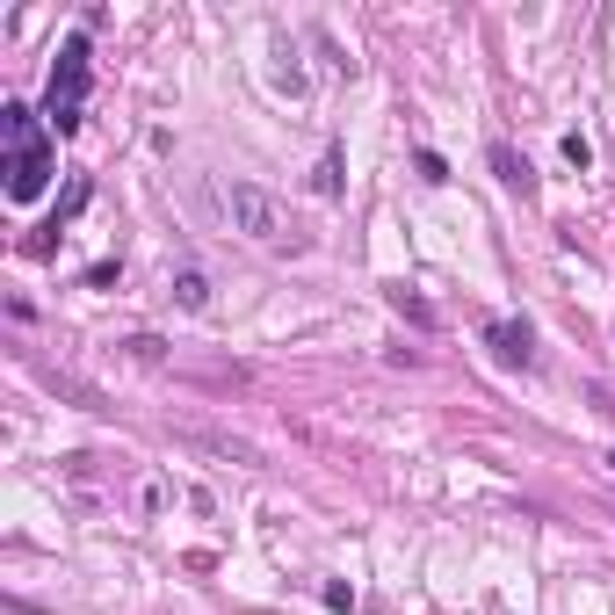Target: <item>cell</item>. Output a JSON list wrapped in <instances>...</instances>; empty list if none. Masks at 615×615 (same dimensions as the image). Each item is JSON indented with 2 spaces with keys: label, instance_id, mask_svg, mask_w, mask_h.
I'll return each mask as SVG.
<instances>
[{
  "label": "cell",
  "instance_id": "cell-1",
  "mask_svg": "<svg viewBox=\"0 0 615 615\" xmlns=\"http://www.w3.org/2000/svg\"><path fill=\"white\" fill-rule=\"evenodd\" d=\"M0 131H8V196H15V203L44 196L58 152H51V138L37 131V116H29L22 102H8V109H0Z\"/></svg>",
  "mask_w": 615,
  "mask_h": 615
},
{
  "label": "cell",
  "instance_id": "cell-2",
  "mask_svg": "<svg viewBox=\"0 0 615 615\" xmlns=\"http://www.w3.org/2000/svg\"><path fill=\"white\" fill-rule=\"evenodd\" d=\"M225 210H232V225H239L246 239H261V246H297L290 210L275 203L268 189H254V181H232V189H225Z\"/></svg>",
  "mask_w": 615,
  "mask_h": 615
},
{
  "label": "cell",
  "instance_id": "cell-3",
  "mask_svg": "<svg viewBox=\"0 0 615 615\" xmlns=\"http://www.w3.org/2000/svg\"><path fill=\"white\" fill-rule=\"evenodd\" d=\"M87 109V44L73 37L66 51H58V66H51V95H44V116H51V131H73Z\"/></svg>",
  "mask_w": 615,
  "mask_h": 615
},
{
  "label": "cell",
  "instance_id": "cell-4",
  "mask_svg": "<svg viewBox=\"0 0 615 615\" xmlns=\"http://www.w3.org/2000/svg\"><path fill=\"white\" fill-rule=\"evenodd\" d=\"M485 341L500 348V362H529V326H514V319H492V326H485Z\"/></svg>",
  "mask_w": 615,
  "mask_h": 615
},
{
  "label": "cell",
  "instance_id": "cell-5",
  "mask_svg": "<svg viewBox=\"0 0 615 615\" xmlns=\"http://www.w3.org/2000/svg\"><path fill=\"white\" fill-rule=\"evenodd\" d=\"M181 442H189V449H210V456H232V464H261V449H254V442H232V435H196V427H189Z\"/></svg>",
  "mask_w": 615,
  "mask_h": 615
},
{
  "label": "cell",
  "instance_id": "cell-6",
  "mask_svg": "<svg viewBox=\"0 0 615 615\" xmlns=\"http://www.w3.org/2000/svg\"><path fill=\"white\" fill-rule=\"evenodd\" d=\"M492 174H500V181H507V189H521V196H529V189H536V174H529V160H521V152H514V145H492Z\"/></svg>",
  "mask_w": 615,
  "mask_h": 615
},
{
  "label": "cell",
  "instance_id": "cell-7",
  "mask_svg": "<svg viewBox=\"0 0 615 615\" xmlns=\"http://www.w3.org/2000/svg\"><path fill=\"white\" fill-rule=\"evenodd\" d=\"M174 297L189 304V312H203V304H210V283H203V268H181V275H174Z\"/></svg>",
  "mask_w": 615,
  "mask_h": 615
},
{
  "label": "cell",
  "instance_id": "cell-8",
  "mask_svg": "<svg viewBox=\"0 0 615 615\" xmlns=\"http://www.w3.org/2000/svg\"><path fill=\"white\" fill-rule=\"evenodd\" d=\"M319 196H341V152H326V160H319Z\"/></svg>",
  "mask_w": 615,
  "mask_h": 615
}]
</instances>
